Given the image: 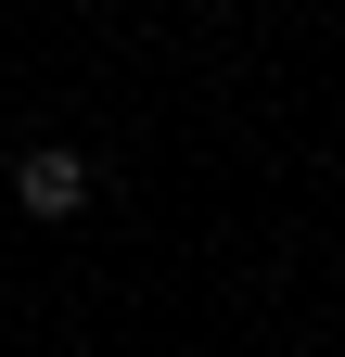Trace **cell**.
<instances>
[{
  "instance_id": "6da1fadb",
  "label": "cell",
  "mask_w": 345,
  "mask_h": 357,
  "mask_svg": "<svg viewBox=\"0 0 345 357\" xmlns=\"http://www.w3.org/2000/svg\"><path fill=\"white\" fill-rule=\"evenodd\" d=\"M13 204L38 217V230H64V217L90 204V153H64V141H52V153H26V166H13Z\"/></svg>"
},
{
  "instance_id": "7a4b0ae2",
  "label": "cell",
  "mask_w": 345,
  "mask_h": 357,
  "mask_svg": "<svg viewBox=\"0 0 345 357\" xmlns=\"http://www.w3.org/2000/svg\"><path fill=\"white\" fill-rule=\"evenodd\" d=\"M0 166H26V153H13V128H0Z\"/></svg>"
}]
</instances>
